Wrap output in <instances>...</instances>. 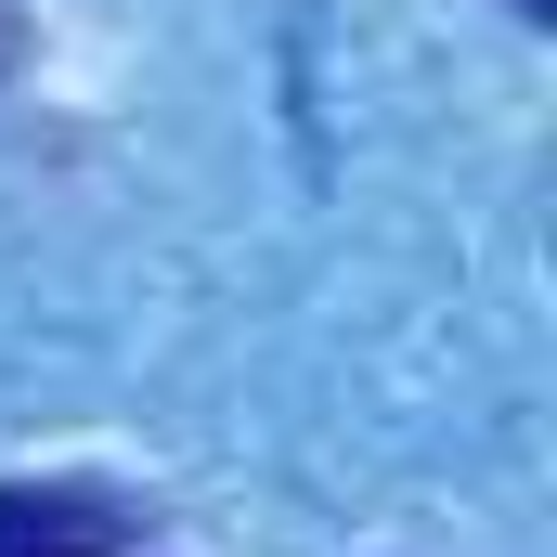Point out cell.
I'll return each instance as SVG.
<instances>
[{
    "label": "cell",
    "mask_w": 557,
    "mask_h": 557,
    "mask_svg": "<svg viewBox=\"0 0 557 557\" xmlns=\"http://www.w3.org/2000/svg\"><path fill=\"white\" fill-rule=\"evenodd\" d=\"M131 506L104 480H0V557H117Z\"/></svg>",
    "instance_id": "6da1fadb"
},
{
    "label": "cell",
    "mask_w": 557,
    "mask_h": 557,
    "mask_svg": "<svg viewBox=\"0 0 557 557\" xmlns=\"http://www.w3.org/2000/svg\"><path fill=\"white\" fill-rule=\"evenodd\" d=\"M506 13H532V26H545V13H557V0H506Z\"/></svg>",
    "instance_id": "7a4b0ae2"
}]
</instances>
